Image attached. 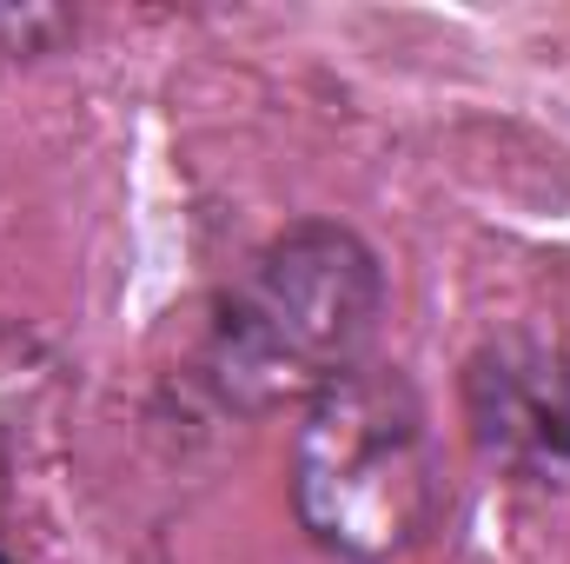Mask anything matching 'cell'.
Segmentation results:
<instances>
[{
	"instance_id": "6da1fadb",
	"label": "cell",
	"mask_w": 570,
	"mask_h": 564,
	"mask_svg": "<svg viewBox=\"0 0 570 564\" xmlns=\"http://www.w3.org/2000/svg\"><path fill=\"white\" fill-rule=\"evenodd\" d=\"M379 305L385 280L358 233L325 220L292 226L273 246H259L253 266L219 299L206 372L219 399L239 412L312 406L325 386L365 366Z\"/></svg>"
},
{
	"instance_id": "7a4b0ae2",
	"label": "cell",
	"mask_w": 570,
	"mask_h": 564,
	"mask_svg": "<svg viewBox=\"0 0 570 564\" xmlns=\"http://www.w3.org/2000/svg\"><path fill=\"white\" fill-rule=\"evenodd\" d=\"M292 505L318 552L399 564L444 512V465L419 386L399 366H352L292 438Z\"/></svg>"
},
{
	"instance_id": "3957f363",
	"label": "cell",
	"mask_w": 570,
	"mask_h": 564,
	"mask_svg": "<svg viewBox=\"0 0 570 564\" xmlns=\"http://www.w3.org/2000/svg\"><path fill=\"white\" fill-rule=\"evenodd\" d=\"M471 445L531 492L570 498V352L544 339H491L464 372Z\"/></svg>"
}]
</instances>
